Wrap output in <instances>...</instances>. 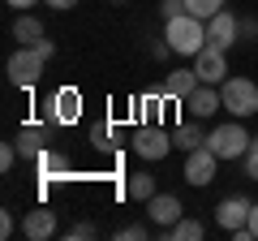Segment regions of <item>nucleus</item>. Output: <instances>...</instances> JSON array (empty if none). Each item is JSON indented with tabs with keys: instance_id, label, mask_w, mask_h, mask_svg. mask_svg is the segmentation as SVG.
<instances>
[{
	"instance_id": "obj_1",
	"label": "nucleus",
	"mask_w": 258,
	"mask_h": 241,
	"mask_svg": "<svg viewBox=\"0 0 258 241\" xmlns=\"http://www.w3.org/2000/svg\"><path fill=\"white\" fill-rule=\"evenodd\" d=\"M164 39H168V47H172L176 56H198L207 47V22L194 18V13L185 9L181 18H168L164 22Z\"/></svg>"
},
{
	"instance_id": "obj_2",
	"label": "nucleus",
	"mask_w": 258,
	"mask_h": 241,
	"mask_svg": "<svg viewBox=\"0 0 258 241\" xmlns=\"http://www.w3.org/2000/svg\"><path fill=\"white\" fill-rule=\"evenodd\" d=\"M207 147H211L220 159H245V151H249V130L241 125V116H232L228 125H215V130L207 134Z\"/></svg>"
},
{
	"instance_id": "obj_3",
	"label": "nucleus",
	"mask_w": 258,
	"mask_h": 241,
	"mask_svg": "<svg viewBox=\"0 0 258 241\" xmlns=\"http://www.w3.org/2000/svg\"><path fill=\"white\" fill-rule=\"evenodd\" d=\"M43 65H47V56L39 52L35 43H22L18 52L9 56V82L22 86V91H30V86L43 78Z\"/></svg>"
},
{
	"instance_id": "obj_4",
	"label": "nucleus",
	"mask_w": 258,
	"mask_h": 241,
	"mask_svg": "<svg viewBox=\"0 0 258 241\" xmlns=\"http://www.w3.org/2000/svg\"><path fill=\"white\" fill-rule=\"evenodd\" d=\"M220 95H224V108H228L232 116H241V120L258 112V86L249 82V78H224Z\"/></svg>"
},
{
	"instance_id": "obj_5",
	"label": "nucleus",
	"mask_w": 258,
	"mask_h": 241,
	"mask_svg": "<svg viewBox=\"0 0 258 241\" xmlns=\"http://www.w3.org/2000/svg\"><path fill=\"white\" fill-rule=\"evenodd\" d=\"M215 164H220V155H215L211 147H194V151H185V181H189V186H211L215 181Z\"/></svg>"
},
{
	"instance_id": "obj_6",
	"label": "nucleus",
	"mask_w": 258,
	"mask_h": 241,
	"mask_svg": "<svg viewBox=\"0 0 258 241\" xmlns=\"http://www.w3.org/2000/svg\"><path fill=\"white\" fill-rule=\"evenodd\" d=\"M129 147H134V155H142V159H164L168 151H172V134H164L159 125H142Z\"/></svg>"
},
{
	"instance_id": "obj_7",
	"label": "nucleus",
	"mask_w": 258,
	"mask_h": 241,
	"mask_svg": "<svg viewBox=\"0 0 258 241\" xmlns=\"http://www.w3.org/2000/svg\"><path fill=\"white\" fill-rule=\"evenodd\" d=\"M194 74H198V82L220 86L224 78H228V61H224V47H211V43H207L203 52L194 56Z\"/></svg>"
},
{
	"instance_id": "obj_8",
	"label": "nucleus",
	"mask_w": 258,
	"mask_h": 241,
	"mask_svg": "<svg viewBox=\"0 0 258 241\" xmlns=\"http://www.w3.org/2000/svg\"><path fill=\"white\" fill-rule=\"evenodd\" d=\"M181 108H185V112H189V116H194V120H207V116H215V112H220V108H224V95H220V91H215V86H211V82H198V91H194V95H189V99H185V103H181Z\"/></svg>"
},
{
	"instance_id": "obj_9",
	"label": "nucleus",
	"mask_w": 258,
	"mask_h": 241,
	"mask_svg": "<svg viewBox=\"0 0 258 241\" xmlns=\"http://www.w3.org/2000/svg\"><path fill=\"white\" fill-rule=\"evenodd\" d=\"M237 39H241V22L232 18L228 9H220L211 22H207V43H211V47H224V52H228Z\"/></svg>"
},
{
	"instance_id": "obj_10",
	"label": "nucleus",
	"mask_w": 258,
	"mask_h": 241,
	"mask_svg": "<svg viewBox=\"0 0 258 241\" xmlns=\"http://www.w3.org/2000/svg\"><path fill=\"white\" fill-rule=\"evenodd\" d=\"M249 207H254V203H249V198H241V194H232V198H224V203L220 207H215V224H220V228H245V224H249Z\"/></svg>"
},
{
	"instance_id": "obj_11",
	"label": "nucleus",
	"mask_w": 258,
	"mask_h": 241,
	"mask_svg": "<svg viewBox=\"0 0 258 241\" xmlns=\"http://www.w3.org/2000/svg\"><path fill=\"white\" fill-rule=\"evenodd\" d=\"M181 211H185V207H181V198H176V194H155V198L147 203L151 224H155V228H164V232L172 228L176 220H181Z\"/></svg>"
},
{
	"instance_id": "obj_12",
	"label": "nucleus",
	"mask_w": 258,
	"mask_h": 241,
	"mask_svg": "<svg viewBox=\"0 0 258 241\" xmlns=\"http://www.w3.org/2000/svg\"><path fill=\"white\" fill-rule=\"evenodd\" d=\"M194 91H198V74L194 69H172L164 78V99H172V103H185Z\"/></svg>"
},
{
	"instance_id": "obj_13",
	"label": "nucleus",
	"mask_w": 258,
	"mask_h": 241,
	"mask_svg": "<svg viewBox=\"0 0 258 241\" xmlns=\"http://www.w3.org/2000/svg\"><path fill=\"white\" fill-rule=\"evenodd\" d=\"M22 232H26L30 241H47L56 232V215L47 211V207H35V211H26V220H22Z\"/></svg>"
},
{
	"instance_id": "obj_14",
	"label": "nucleus",
	"mask_w": 258,
	"mask_h": 241,
	"mask_svg": "<svg viewBox=\"0 0 258 241\" xmlns=\"http://www.w3.org/2000/svg\"><path fill=\"white\" fill-rule=\"evenodd\" d=\"M78 112H82V95H78V91H56V95H52V120L74 125Z\"/></svg>"
},
{
	"instance_id": "obj_15",
	"label": "nucleus",
	"mask_w": 258,
	"mask_h": 241,
	"mask_svg": "<svg viewBox=\"0 0 258 241\" xmlns=\"http://www.w3.org/2000/svg\"><path fill=\"white\" fill-rule=\"evenodd\" d=\"M207 142V134H203V120H185V125H176L172 130V147H181V151H194V147H203Z\"/></svg>"
},
{
	"instance_id": "obj_16",
	"label": "nucleus",
	"mask_w": 258,
	"mask_h": 241,
	"mask_svg": "<svg viewBox=\"0 0 258 241\" xmlns=\"http://www.w3.org/2000/svg\"><path fill=\"white\" fill-rule=\"evenodd\" d=\"M125 190H129V198H138V203H151V198L159 194L151 172H129V186H125Z\"/></svg>"
},
{
	"instance_id": "obj_17",
	"label": "nucleus",
	"mask_w": 258,
	"mask_h": 241,
	"mask_svg": "<svg viewBox=\"0 0 258 241\" xmlns=\"http://www.w3.org/2000/svg\"><path fill=\"white\" fill-rule=\"evenodd\" d=\"M13 39H22V43H39V39H43V22H39L35 13H22V18L13 22Z\"/></svg>"
},
{
	"instance_id": "obj_18",
	"label": "nucleus",
	"mask_w": 258,
	"mask_h": 241,
	"mask_svg": "<svg viewBox=\"0 0 258 241\" xmlns=\"http://www.w3.org/2000/svg\"><path fill=\"white\" fill-rule=\"evenodd\" d=\"M168 237L172 241H203V220H185L181 215V220L168 228Z\"/></svg>"
},
{
	"instance_id": "obj_19",
	"label": "nucleus",
	"mask_w": 258,
	"mask_h": 241,
	"mask_svg": "<svg viewBox=\"0 0 258 241\" xmlns=\"http://www.w3.org/2000/svg\"><path fill=\"white\" fill-rule=\"evenodd\" d=\"M18 147H22V155H39V151H43V130H39V125H26L22 138H18Z\"/></svg>"
},
{
	"instance_id": "obj_20",
	"label": "nucleus",
	"mask_w": 258,
	"mask_h": 241,
	"mask_svg": "<svg viewBox=\"0 0 258 241\" xmlns=\"http://www.w3.org/2000/svg\"><path fill=\"white\" fill-rule=\"evenodd\" d=\"M185 9H189L194 18H203V22H211L215 13L224 9V0H185Z\"/></svg>"
},
{
	"instance_id": "obj_21",
	"label": "nucleus",
	"mask_w": 258,
	"mask_h": 241,
	"mask_svg": "<svg viewBox=\"0 0 258 241\" xmlns=\"http://www.w3.org/2000/svg\"><path fill=\"white\" fill-rule=\"evenodd\" d=\"M39 172H64V155H56V151H39Z\"/></svg>"
},
{
	"instance_id": "obj_22",
	"label": "nucleus",
	"mask_w": 258,
	"mask_h": 241,
	"mask_svg": "<svg viewBox=\"0 0 258 241\" xmlns=\"http://www.w3.org/2000/svg\"><path fill=\"white\" fill-rule=\"evenodd\" d=\"M245 176L258 181V138H249V151H245Z\"/></svg>"
},
{
	"instance_id": "obj_23",
	"label": "nucleus",
	"mask_w": 258,
	"mask_h": 241,
	"mask_svg": "<svg viewBox=\"0 0 258 241\" xmlns=\"http://www.w3.org/2000/svg\"><path fill=\"white\" fill-rule=\"evenodd\" d=\"M91 142H95V147H112V125H95V130H91Z\"/></svg>"
},
{
	"instance_id": "obj_24",
	"label": "nucleus",
	"mask_w": 258,
	"mask_h": 241,
	"mask_svg": "<svg viewBox=\"0 0 258 241\" xmlns=\"http://www.w3.org/2000/svg\"><path fill=\"white\" fill-rule=\"evenodd\" d=\"M18 151H22V147H13V142H5V147H0V168H5V172L13 168V159H18Z\"/></svg>"
},
{
	"instance_id": "obj_25",
	"label": "nucleus",
	"mask_w": 258,
	"mask_h": 241,
	"mask_svg": "<svg viewBox=\"0 0 258 241\" xmlns=\"http://www.w3.org/2000/svg\"><path fill=\"white\" fill-rule=\"evenodd\" d=\"M159 13H164V22H168V18H181V13H185V0H164Z\"/></svg>"
},
{
	"instance_id": "obj_26",
	"label": "nucleus",
	"mask_w": 258,
	"mask_h": 241,
	"mask_svg": "<svg viewBox=\"0 0 258 241\" xmlns=\"http://www.w3.org/2000/svg\"><path fill=\"white\" fill-rule=\"evenodd\" d=\"M116 237L120 241H142V237H147V228H142V224H129V228H120Z\"/></svg>"
},
{
	"instance_id": "obj_27",
	"label": "nucleus",
	"mask_w": 258,
	"mask_h": 241,
	"mask_svg": "<svg viewBox=\"0 0 258 241\" xmlns=\"http://www.w3.org/2000/svg\"><path fill=\"white\" fill-rule=\"evenodd\" d=\"M64 237H69V241H86V237H95V228H91V224H74Z\"/></svg>"
},
{
	"instance_id": "obj_28",
	"label": "nucleus",
	"mask_w": 258,
	"mask_h": 241,
	"mask_svg": "<svg viewBox=\"0 0 258 241\" xmlns=\"http://www.w3.org/2000/svg\"><path fill=\"white\" fill-rule=\"evenodd\" d=\"M241 39H258V22H254V18L241 22Z\"/></svg>"
},
{
	"instance_id": "obj_29",
	"label": "nucleus",
	"mask_w": 258,
	"mask_h": 241,
	"mask_svg": "<svg viewBox=\"0 0 258 241\" xmlns=\"http://www.w3.org/2000/svg\"><path fill=\"white\" fill-rule=\"evenodd\" d=\"M0 237H13V215L0 211Z\"/></svg>"
},
{
	"instance_id": "obj_30",
	"label": "nucleus",
	"mask_w": 258,
	"mask_h": 241,
	"mask_svg": "<svg viewBox=\"0 0 258 241\" xmlns=\"http://www.w3.org/2000/svg\"><path fill=\"white\" fill-rule=\"evenodd\" d=\"M35 47H39V52H43V56H47V61H52V56H56V43H52V39H39V43H35Z\"/></svg>"
},
{
	"instance_id": "obj_31",
	"label": "nucleus",
	"mask_w": 258,
	"mask_h": 241,
	"mask_svg": "<svg viewBox=\"0 0 258 241\" xmlns=\"http://www.w3.org/2000/svg\"><path fill=\"white\" fill-rule=\"evenodd\" d=\"M43 5H52V9L60 13V9H74V5H82V0H43Z\"/></svg>"
},
{
	"instance_id": "obj_32",
	"label": "nucleus",
	"mask_w": 258,
	"mask_h": 241,
	"mask_svg": "<svg viewBox=\"0 0 258 241\" xmlns=\"http://www.w3.org/2000/svg\"><path fill=\"white\" fill-rule=\"evenodd\" d=\"M249 232H254V241H258V203L249 207Z\"/></svg>"
},
{
	"instance_id": "obj_33",
	"label": "nucleus",
	"mask_w": 258,
	"mask_h": 241,
	"mask_svg": "<svg viewBox=\"0 0 258 241\" xmlns=\"http://www.w3.org/2000/svg\"><path fill=\"white\" fill-rule=\"evenodd\" d=\"M5 5H13V9H22V13H26L30 5H39V0H5Z\"/></svg>"
},
{
	"instance_id": "obj_34",
	"label": "nucleus",
	"mask_w": 258,
	"mask_h": 241,
	"mask_svg": "<svg viewBox=\"0 0 258 241\" xmlns=\"http://www.w3.org/2000/svg\"><path fill=\"white\" fill-rule=\"evenodd\" d=\"M116 5H129V0H116Z\"/></svg>"
}]
</instances>
